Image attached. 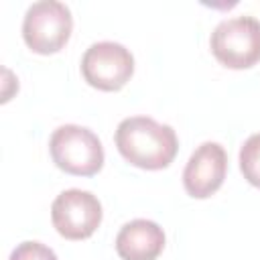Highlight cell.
<instances>
[{
    "mask_svg": "<svg viewBox=\"0 0 260 260\" xmlns=\"http://www.w3.org/2000/svg\"><path fill=\"white\" fill-rule=\"evenodd\" d=\"M116 146L130 165L158 171L173 162L179 140L169 124H160L148 116H132L118 124Z\"/></svg>",
    "mask_w": 260,
    "mask_h": 260,
    "instance_id": "obj_1",
    "label": "cell"
},
{
    "mask_svg": "<svg viewBox=\"0 0 260 260\" xmlns=\"http://www.w3.org/2000/svg\"><path fill=\"white\" fill-rule=\"evenodd\" d=\"M49 150L53 162L69 175L91 177L104 165L102 140L95 132L79 124L59 126L51 134Z\"/></svg>",
    "mask_w": 260,
    "mask_h": 260,
    "instance_id": "obj_2",
    "label": "cell"
},
{
    "mask_svg": "<svg viewBox=\"0 0 260 260\" xmlns=\"http://www.w3.org/2000/svg\"><path fill=\"white\" fill-rule=\"evenodd\" d=\"M215 59L230 69H248L260 61V20L242 14L221 20L209 39Z\"/></svg>",
    "mask_w": 260,
    "mask_h": 260,
    "instance_id": "obj_3",
    "label": "cell"
},
{
    "mask_svg": "<svg viewBox=\"0 0 260 260\" xmlns=\"http://www.w3.org/2000/svg\"><path fill=\"white\" fill-rule=\"evenodd\" d=\"M71 10L59 0H39L26 8L22 20L24 43L41 55L57 53L71 37Z\"/></svg>",
    "mask_w": 260,
    "mask_h": 260,
    "instance_id": "obj_4",
    "label": "cell"
},
{
    "mask_svg": "<svg viewBox=\"0 0 260 260\" xmlns=\"http://www.w3.org/2000/svg\"><path fill=\"white\" fill-rule=\"evenodd\" d=\"M81 73L91 87L116 91L130 81L134 73V57L120 43L100 41L85 49L81 57Z\"/></svg>",
    "mask_w": 260,
    "mask_h": 260,
    "instance_id": "obj_5",
    "label": "cell"
},
{
    "mask_svg": "<svg viewBox=\"0 0 260 260\" xmlns=\"http://www.w3.org/2000/svg\"><path fill=\"white\" fill-rule=\"evenodd\" d=\"M51 219L63 238L85 240L102 221V203L89 191L67 189L55 197L51 205Z\"/></svg>",
    "mask_w": 260,
    "mask_h": 260,
    "instance_id": "obj_6",
    "label": "cell"
},
{
    "mask_svg": "<svg viewBox=\"0 0 260 260\" xmlns=\"http://www.w3.org/2000/svg\"><path fill=\"white\" fill-rule=\"evenodd\" d=\"M228 171V154L217 142H203L189 156L183 171V185L191 197L205 199L213 195Z\"/></svg>",
    "mask_w": 260,
    "mask_h": 260,
    "instance_id": "obj_7",
    "label": "cell"
},
{
    "mask_svg": "<svg viewBox=\"0 0 260 260\" xmlns=\"http://www.w3.org/2000/svg\"><path fill=\"white\" fill-rule=\"evenodd\" d=\"M162 248L165 232L150 219H132L116 236V252L122 260H154Z\"/></svg>",
    "mask_w": 260,
    "mask_h": 260,
    "instance_id": "obj_8",
    "label": "cell"
},
{
    "mask_svg": "<svg viewBox=\"0 0 260 260\" xmlns=\"http://www.w3.org/2000/svg\"><path fill=\"white\" fill-rule=\"evenodd\" d=\"M240 169L244 179L260 187V134H252L240 148Z\"/></svg>",
    "mask_w": 260,
    "mask_h": 260,
    "instance_id": "obj_9",
    "label": "cell"
},
{
    "mask_svg": "<svg viewBox=\"0 0 260 260\" xmlns=\"http://www.w3.org/2000/svg\"><path fill=\"white\" fill-rule=\"evenodd\" d=\"M8 260H57V254L49 246L35 242V240L32 242L28 240V242H20L12 250Z\"/></svg>",
    "mask_w": 260,
    "mask_h": 260,
    "instance_id": "obj_10",
    "label": "cell"
}]
</instances>
